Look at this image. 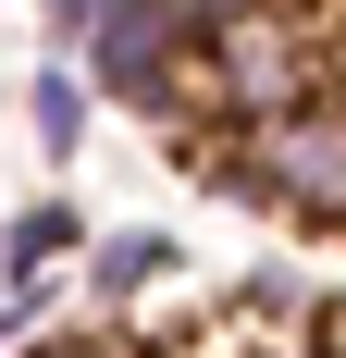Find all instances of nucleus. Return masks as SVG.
<instances>
[{
  "instance_id": "nucleus-9",
  "label": "nucleus",
  "mask_w": 346,
  "mask_h": 358,
  "mask_svg": "<svg viewBox=\"0 0 346 358\" xmlns=\"http://www.w3.org/2000/svg\"><path fill=\"white\" fill-rule=\"evenodd\" d=\"M111 0H50V62H74V50H87V25H99Z\"/></svg>"
},
{
  "instance_id": "nucleus-6",
  "label": "nucleus",
  "mask_w": 346,
  "mask_h": 358,
  "mask_svg": "<svg viewBox=\"0 0 346 358\" xmlns=\"http://www.w3.org/2000/svg\"><path fill=\"white\" fill-rule=\"evenodd\" d=\"M25 111H37V148H50V161H74V148H87V111H99V87H87L74 62H37Z\"/></svg>"
},
{
  "instance_id": "nucleus-4",
  "label": "nucleus",
  "mask_w": 346,
  "mask_h": 358,
  "mask_svg": "<svg viewBox=\"0 0 346 358\" xmlns=\"http://www.w3.org/2000/svg\"><path fill=\"white\" fill-rule=\"evenodd\" d=\"M62 259H87V210L74 198H25L0 222V285H50Z\"/></svg>"
},
{
  "instance_id": "nucleus-1",
  "label": "nucleus",
  "mask_w": 346,
  "mask_h": 358,
  "mask_svg": "<svg viewBox=\"0 0 346 358\" xmlns=\"http://www.w3.org/2000/svg\"><path fill=\"white\" fill-rule=\"evenodd\" d=\"M346 87V37L321 0H260V13H235V25L198 37V124L186 136H260V124H284V111H310Z\"/></svg>"
},
{
  "instance_id": "nucleus-5",
  "label": "nucleus",
  "mask_w": 346,
  "mask_h": 358,
  "mask_svg": "<svg viewBox=\"0 0 346 358\" xmlns=\"http://www.w3.org/2000/svg\"><path fill=\"white\" fill-rule=\"evenodd\" d=\"M148 285H173V235H87V309H137Z\"/></svg>"
},
{
  "instance_id": "nucleus-7",
  "label": "nucleus",
  "mask_w": 346,
  "mask_h": 358,
  "mask_svg": "<svg viewBox=\"0 0 346 358\" xmlns=\"http://www.w3.org/2000/svg\"><path fill=\"white\" fill-rule=\"evenodd\" d=\"M25 358H137V334L124 322H74V334H37Z\"/></svg>"
},
{
  "instance_id": "nucleus-10",
  "label": "nucleus",
  "mask_w": 346,
  "mask_h": 358,
  "mask_svg": "<svg viewBox=\"0 0 346 358\" xmlns=\"http://www.w3.org/2000/svg\"><path fill=\"white\" fill-rule=\"evenodd\" d=\"M161 13H173L186 37H210V25H235V13H260V0H161Z\"/></svg>"
},
{
  "instance_id": "nucleus-3",
  "label": "nucleus",
  "mask_w": 346,
  "mask_h": 358,
  "mask_svg": "<svg viewBox=\"0 0 346 358\" xmlns=\"http://www.w3.org/2000/svg\"><path fill=\"white\" fill-rule=\"evenodd\" d=\"M74 74L99 87V111H148L161 136L198 124V37L173 25L161 0H111L87 25V50H74Z\"/></svg>"
},
{
  "instance_id": "nucleus-8",
  "label": "nucleus",
  "mask_w": 346,
  "mask_h": 358,
  "mask_svg": "<svg viewBox=\"0 0 346 358\" xmlns=\"http://www.w3.org/2000/svg\"><path fill=\"white\" fill-rule=\"evenodd\" d=\"M50 309H62V285H13V296H0V358L37 346V322H50Z\"/></svg>"
},
{
  "instance_id": "nucleus-2",
  "label": "nucleus",
  "mask_w": 346,
  "mask_h": 358,
  "mask_svg": "<svg viewBox=\"0 0 346 358\" xmlns=\"http://www.w3.org/2000/svg\"><path fill=\"white\" fill-rule=\"evenodd\" d=\"M186 161H198V185L297 222V235H346V87L284 111V124H260V136H198Z\"/></svg>"
}]
</instances>
